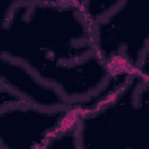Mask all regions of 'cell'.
<instances>
[{"label": "cell", "mask_w": 149, "mask_h": 149, "mask_svg": "<svg viewBox=\"0 0 149 149\" xmlns=\"http://www.w3.org/2000/svg\"><path fill=\"white\" fill-rule=\"evenodd\" d=\"M0 56L26 65L79 112L106 100L130 73L98 54L94 23L76 0H0Z\"/></svg>", "instance_id": "obj_1"}, {"label": "cell", "mask_w": 149, "mask_h": 149, "mask_svg": "<svg viewBox=\"0 0 149 149\" xmlns=\"http://www.w3.org/2000/svg\"><path fill=\"white\" fill-rule=\"evenodd\" d=\"M78 113L27 101L0 104V149H47L59 130L77 123Z\"/></svg>", "instance_id": "obj_3"}, {"label": "cell", "mask_w": 149, "mask_h": 149, "mask_svg": "<svg viewBox=\"0 0 149 149\" xmlns=\"http://www.w3.org/2000/svg\"><path fill=\"white\" fill-rule=\"evenodd\" d=\"M0 80L2 87L23 101L42 107H71L56 87L43 81L17 61L0 56Z\"/></svg>", "instance_id": "obj_4"}, {"label": "cell", "mask_w": 149, "mask_h": 149, "mask_svg": "<svg viewBox=\"0 0 149 149\" xmlns=\"http://www.w3.org/2000/svg\"><path fill=\"white\" fill-rule=\"evenodd\" d=\"M77 132L80 149H149V76L130 72L106 100L79 112Z\"/></svg>", "instance_id": "obj_2"}]
</instances>
